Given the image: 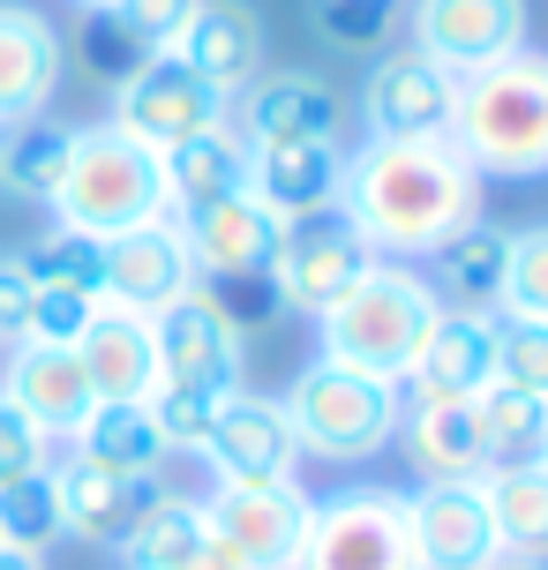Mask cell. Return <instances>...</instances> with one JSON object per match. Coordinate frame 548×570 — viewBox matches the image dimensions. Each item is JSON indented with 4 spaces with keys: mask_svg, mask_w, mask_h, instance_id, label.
Wrapping results in <instances>:
<instances>
[{
    "mask_svg": "<svg viewBox=\"0 0 548 570\" xmlns=\"http://www.w3.org/2000/svg\"><path fill=\"white\" fill-rule=\"evenodd\" d=\"M174 233H180V248H188V263H196V278L233 285V278H263V271H271L286 218H271V210L241 188V196H218V203H203V210H180Z\"/></svg>",
    "mask_w": 548,
    "mask_h": 570,
    "instance_id": "4fadbf2b",
    "label": "cell"
},
{
    "mask_svg": "<svg viewBox=\"0 0 548 570\" xmlns=\"http://www.w3.org/2000/svg\"><path fill=\"white\" fill-rule=\"evenodd\" d=\"M496 383L548 405V323H519V315L496 323Z\"/></svg>",
    "mask_w": 548,
    "mask_h": 570,
    "instance_id": "8d00e7d4",
    "label": "cell"
},
{
    "mask_svg": "<svg viewBox=\"0 0 548 570\" xmlns=\"http://www.w3.org/2000/svg\"><path fill=\"white\" fill-rule=\"evenodd\" d=\"M174 60H188L211 90H248L263 68V16L248 8V0H203L196 16H188V30H180L174 46H166Z\"/></svg>",
    "mask_w": 548,
    "mask_h": 570,
    "instance_id": "7402d4cb",
    "label": "cell"
},
{
    "mask_svg": "<svg viewBox=\"0 0 548 570\" xmlns=\"http://www.w3.org/2000/svg\"><path fill=\"white\" fill-rule=\"evenodd\" d=\"M53 541H68V518H60V473H53V465H30V473H16V481H0V548L46 556Z\"/></svg>",
    "mask_w": 548,
    "mask_h": 570,
    "instance_id": "1f68e13d",
    "label": "cell"
},
{
    "mask_svg": "<svg viewBox=\"0 0 548 570\" xmlns=\"http://www.w3.org/2000/svg\"><path fill=\"white\" fill-rule=\"evenodd\" d=\"M16 271H23L30 285H68V293H98V240L90 233H46L38 248H23L16 256Z\"/></svg>",
    "mask_w": 548,
    "mask_h": 570,
    "instance_id": "d590c367",
    "label": "cell"
},
{
    "mask_svg": "<svg viewBox=\"0 0 548 570\" xmlns=\"http://www.w3.org/2000/svg\"><path fill=\"white\" fill-rule=\"evenodd\" d=\"M120 563L128 570H241L233 548L203 525V503H188V495H158L144 511V525L120 541Z\"/></svg>",
    "mask_w": 548,
    "mask_h": 570,
    "instance_id": "484cf974",
    "label": "cell"
},
{
    "mask_svg": "<svg viewBox=\"0 0 548 570\" xmlns=\"http://www.w3.org/2000/svg\"><path fill=\"white\" fill-rule=\"evenodd\" d=\"M399 23V0H316V30L331 46H383Z\"/></svg>",
    "mask_w": 548,
    "mask_h": 570,
    "instance_id": "ab89813d",
    "label": "cell"
},
{
    "mask_svg": "<svg viewBox=\"0 0 548 570\" xmlns=\"http://www.w3.org/2000/svg\"><path fill=\"white\" fill-rule=\"evenodd\" d=\"M451 142L481 180H534L548 173V53H511L496 68L459 76Z\"/></svg>",
    "mask_w": 548,
    "mask_h": 570,
    "instance_id": "7a4b0ae2",
    "label": "cell"
},
{
    "mask_svg": "<svg viewBox=\"0 0 548 570\" xmlns=\"http://www.w3.org/2000/svg\"><path fill=\"white\" fill-rule=\"evenodd\" d=\"M76 8H114V0H76Z\"/></svg>",
    "mask_w": 548,
    "mask_h": 570,
    "instance_id": "bcb514c9",
    "label": "cell"
},
{
    "mask_svg": "<svg viewBox=\"0 0 548 570\" xmlns=\"http://www.w3.org/2000/svg\"><path fill=\"white\" fill-rule=\"evenodd\" d=\"M0 570H46V556H23V548H0Z\"/></svg>",
    "mask_w": 548,
    "mask_h": 570,
    "instance_id": "ee69618b",
    "label": "cell"
},
{
    "mask_svg": "<svg viewBox=\"0 0 548 570\" xmlns=\"http://www.w3.org/2000/svg\"><path fill=\"white\" fill-rule=\"evenodd\" d=\"M144 405L158 421V435H166V451H203V435L218 421V391H188V383H158Z\"/></svg>",
    "mask_w": 548,
    "mask_h": 570,
    "instance_id": "f35d334b",
    "label": "cell"
},
{
    "mask_svg": "<svg viewBox=\"0 0 548 570\" xmlns=\"http://www.w3.org/2000/svg\"><path fill=\"white\" fill-rule=\"evenodd\" d=\"M496 308L519 315V323H548V226L511 233V256H503V293Z\"/></svg>",
    "mask_w": 548,
    "mask_h": 570,
    "instance_id": "e575fe53",
    "label": "cell"
},
{
    "mask_svg": "<svg viewBox=\"0 0 548 570\" xmlns=\"http://www.w3.org/2000/svg\"><path fill=\"white\" fill-rule=\"evenodd\" d=\"M180 293H196V263H188V248H180L174 218L98 240V301L158 315V308H174Z\"/></svg>",
    "mask_w": 548,
    "mask_h": 570,
    "instance_id": "9a60e30c",
    "label": "cell"
},
{
    "mask_svg": "<svg viewBox=\"0 0 548 570\" xmlns=\"http://www.w3.org/2000/svg\"><path fill=\"white\" fill-rule=\"evenodd\" d=\"M481 503H489L496 548L503 556H526V563H548V465H489L481 473Z\"/></svg>",
    "mask_w": 548,
    "mask_h": 570,
    "instance_id": "83f0119b",
    "label": "cell"
},
{
    "mask_svg": "<svg viewBox=\"0 0 548 570\" xmlns=\"http://www.w3.org/2000/svg\"><path fill=\"white\" fill-rule=\"evenodd\" d=\"M23 323H30V278L16 271V256H0V353L23 345Z\"/></svg>",
    "mask_w": 548,
    "mask_h": 570,
    "instance_id": "7bdbcfd3",
    "label": "cell"
},
{
    "mask_svg": "<svg viewBox=\"0 0 548 570\" xmlns=\"http://www.w3.org/2000/svg\"><path fill=\"white\" fill-rule=\"evenodd\" d=\"M53 473H60V518H68V533L76 541H106V548L128 541L144 525V511L166 495L158 473H98L84 458H68Z\"/></svg>",
    "mask_w": 548,
    "mask_h": 570,
    "instance_id": "ffe728a7",
    "label": "cell"
},
{
    "mask_svg": "<svg viewBox=\"0 0 548 570\" xmlns=\"http://www.w3.org/2000/svg\"><path fill=\"white\" fill-rule=\"evenodd\" d=\"M339 188H346V150L331 142H248V196L271 210V218H316V210H339Z\"/></svg>",
    "mask_w": 548,
    "mask_h": 570,
    "instance_id": "e0dca14e",
    "label": "cell"
},
{
    "mask_svg": "<svg viewBox=\"0 0 548 570\" xmlns=\"http://www.w3.org/2000/svg\"><path fill=\"white\" fill-rule=\"evenodd\" d=\"M375 248L353 233L346 210H316V218H293L278 233V256H271V293H278V308H301V315H323L339 308L353 285L375 271Z\"/></svg>",
    "mask_w": 548,
    "mask_h": 570,
    "instance_id": "52a82bcc",
    "label": "cell"
},
{
    "mask_svg": "<svg viewBox=\"0 0 548 570\" xmlns=\"http://www.w3.org/2000/svg\"><path fill=\"white\" fill-rule=\"evenodd\" d=\"M405 383H413V399H481L496 383V315L443 308L413 353Z\"/></svg>",
    "mask_w": 548,
    "mask_h": 570,
    "instance_id": "d6986e66",
    "label": "cell"
},
{
    "mask_svg": "<svg viewBox=\"0 0 548 570\" xmlns=\"http://www.w3.org/2000/svg\"><path fill=\"white\" fill-rule=\"evenodd\" d=\"M473 421H481V451L489 465H534L548 443V405L511 391V383H489L481 399H473Z\"/></svg>",
    "mask_w": 548,
    "mask_h": 570,
    "instance_id": "d6a6232c",
    "label": "cell"
},
{
    "mask_svg": "<svg viewBox=\"0 0 548 570\" xmlns=\"http://www.w3.org/2000/svg\"><path fill=\"white\" fill-rule=\"evenodd\" d=\"M436 315H443V301L429 293V278H413L399 263H375L339 308L316 315L323 361H339L353 375H375V383H405V368H413V353H421Z\"/></svg>",
    "mask_w": 548,
    "mask_h": 570,
    "instance_id": "277c9868",
    "label": "cell"
},
{
    "mask_svg": "<svg viewBox=\"0 0 548 570\" xmlns=\"http://www.w3.org/2000/svg\"><path fill=\"white\" fill-rule=\"evenodd\" d=\"M76 458L98 473H158L166 435L150 421V405H90L84 428H76Z\"/></svg>",
    "mask_w": 548,
    "mask_h": 570,
    "instance_id": "f1b7e54d",
    "label": "cell"
},
{
    "mask_svg": "<svg viewBox=\"0 0 548 570\" xmlns=\"http://www.w3.org/2000/svg\"><path fill=\"white\" fill-rule=\"evenodd\" d=\"M413 53L473 76L526 53V0H413Z\"/></svg>",
    "mask_w": 548,
    "mask_h": 570,
    "instance_id": "8fae6325",
    "label": "cell"
},
{
    "mask_svg": "<svg viewBox=\"0 0 548 570\" xmlns=\"http://www.w3.org/2000/svg\"><path fill=\"white\" fill-rule=\"evenodd\" d=\"M46 443H53L46 428L0 399V481H16V473H30V465H46Z\"/></svg>",
    "mask_w": 548,
    "mask_h": 570,
    "instance_id": "b9f144b4",
    "label": "cell"
},
{
    "mask_svg": "<svg viewBox=\"0 0 548 570\" xmlns=\"http://www.w3.org/2000/svg\"><path fill=\"white\" fill-rule=\"evenodd\" d=\"M339 210L375 256H436L451 233L481 226V173L451 136L429 142H369L346 158Z\"/></svg>",
    "mask_w": 548,
    "mask_h": 570,
    "instance_id": "6da1fadb",
    "label": "cell"
},
{
    "mask_svg": "<svg viewBox=\"0 0 548 570\" xmlns=\"http://www.w3.org/2000/svg\"><path fill=\"white\" fill-rule=\"evenodd\" d=\"M76 361H84V383L98 405H144L158 391V338H150V315L136 308L98 301L90 331L76 338Z\"/></svg>",
    "mask_w": 548,
    "mask_h": 570,
    "instance_id": "ac0fdd59",
    "label": "cell"
},
{
    "mask_svg": "<svg viewBox=\"0 0 548 570\" xmlns=\"http://www.w3.org/2000/svg\"><path fill=\"white\" fill-rule=\"evenodd\" d=\"M399 435H405V458H413L421 481H481L489 473L473 399H413L399 413Z\"/></svg>",
    "mask_w": 548,
    "mask_h": 570,
    "instance_id": "d4e9b609",
    "label": "cell"
},
{
    "mask_svg": "<svg viewBox=\"0 0 548 570\" xmlns=\"http://www.w3.org/2000/svg\"><path fill=\"white\" fill-rule=\"evenodd\" d=\"M339 120H346L339 90L323 83V76H301V68L248 83V98L233 106V128L248 142H331Z\"/></svg>",
    "mask_w": 548,
    "mask_h": 570,
    "instance_id": "44dd1931",
    "label": "cell"
},
{
    "mask_svg": "<svg viewBox=\"0 0 548 570\" xmlns=\"http://www.w3.org/2000/svg\"><path fill=\"white\" fill-rule=\"evenodd\" d=\"M60 226L90 233V240H114V233L158 226L174 210V188H166V158L150 142L120 136L114 120L106 128H76V158L60 173Z\"/></svg>",
    "mask_w": 548,
    "mask_h": 570,
    "instance_id": "3957f363",
    "label": "cell"
},
{
    "mask_svg": "<svg viewBox=\"0 0 548 570\" xmlns=\"http://www.w3.org/2000/svg\"><path fill=\"white\" fill-rule=\"evenodd\" d=\"M98 315V293H68V285H30V323H23V345H68L90 331Z\"/></svg>",
    "mask_w": 548,
    "mask_h": 570,
    "instance_id": "74e56055",
    "label": "cell"
},
{
    "mask_svg": "<svg viewBox=\"0 0 548 570\" xmlns=\"http://www.w3.org/2000/svg\"><path fill=\"white\" fill-rule=\"evenodd\" d=\"M203 525L233 548L241 570H293V548L309 533L301 481H218L203 495Z\"/></svg>",
    "mask_w": 548,
    "mask_h": 570,
    "instance_id": "9c48e42d",
    "label": "cell"
},
{
    "mask_svg": "<svg viewBox=\"0 0 548 570\" xmlns=\"http://www.w3.org/2000/svg\"><path fill=\"white\" fill-rule=\"evenodd\" d=\"M226 114H233L226 90H211L196 68H188V60H174V53H150L144 68L114 90V128H120V136H136V142H150L158 158H166L174 142L203 136V128H218Z\"/></svg>",
    "mask_w": 548,
    "mask_h": 570,
    "instance_id": "ba28073f",
    "label": "cell"
},
{
    "mask_svg": "<svg viewBox=\"0 0 548 570\" xmlns=\"http://www.w3.org/2000/svg\"><path fill=\"white\" fill-rule=\"evenodd\" d=\"M451 114H459V76H451V68H436V60H421V53L375 60L369 90H361L369 142H429V136H451Z\"/></svg>",
    "mask_w": 548,
    "mask_h": 570,
    "instance_id": "7c38bea8",
    "label": "cell"
},
{
    "mask_svg": "<svg viewBox=\"0 0 548 570\" xmlns=\"http://www.w3.org/2000/svg\"><path fill=\"white\" fill-rule=\"evenodd\" d=\"M541 465H548V443H541Z\"/></svg>",
    "mask_w": 548,
    "mask_h": 570,
    "instance_id": "7dc6e473",
    "label": "cell"
},
{
    "mask_svg": "<svg viewBox=\"0 0 548 570\" xmlns=\"http://www.w3.org/2000/svg\"><path fill=\"white\" fill-rule=\"evenodd\" d=\"M150 338H158V383H188V391H241L248 368V338L226 323V308L211 293H180L174 308L150 315Z\"/></svg>",
    "mask_w": 548,
    "mask_h": 570,
    "instance_id": "30bf717a",
    "label": "cell"
},
{
    "mask_svg": "<svg viewBox=\"0 0 548 570\" xmlns=\"http://www.w3.org/2000/svg\"><path fill=\"white\" fill-rule=\"evenodd\" d=\"M60 60H68V46L38 8H0V128L38 120L53 106Z\"/></svg>",
    "mask_w": 548,
    "mask_h": 570,
    "instance_id": "603a6c76",
    "label": "cell"
},
{
    "mask_svg": "<svg viewBox=\"0 0 548 570\" xmlns=\"http://www.w3.org/2000/svg\"><path fill=\"white\" fill-rule=\"evenodd\" d=\"M293 570H421L405 503L391 488H346L309 503V533L293 548Z\"/></svg>",
    "mask_w": 548,
    "mask_h": 570,
    "instance_id": "8992f818",
    "label": "cell"
},
{
    "mask_svg": "<svg viewBox=\"0 0 548 570\" xmlns=\"http://www.w3.org/2000/svg\"><path fill=\"white\" fill-rule=\"evenodd\" d=\"M489 570H548V563H526V556H496Z\"/></svg>",
    "mask_w": 548,
    "mask_h": 570,
    "instance_id": "f6af8a7d",
    "label": "cell"
},
{
    "mask_svg": "<svg viewBox=\"0 0 548 570\" xmlns=\"http://www.w3.org/2000/svg\"><path fill=\"white\" fill-rule=\"evenodd\" d=\"M399 503H405V533H413L421 570H489L503 556L489 503H481V481H421Z\"/></svg>",
    "mask_w": 548,
    "mask_h": 570,
    "instance_id": "5bb4252c",
    "label": "cell"
},
{
    "mask_svg": "<svg viewBox=\"0 0 548 570\" xmlns=\"http://www.w3.org/2000/svg\"><path fill=\"white\" fill-rule=\"evenodd\" d=\"M166 188H174V210H203V203L248 188V136L233 128V114L166 150Z\"/></svg>",
    "mask_w": 548,
    "mask_h": 570,
    "instance_id": "4316f807",
    "label": "cell"
},
{
    "mask_svg": "<svg viewBox=\"0 0 548 570\" xmlns=\"http://www.w3.org/2000/svg\"><path fill=\"white\" fill-rule=\"evenodd\" d=\"M0 136H8V128H0Z\"/></svg>",
    "mask_w": 548,
    "mask_h": 570,
    "instance_id": "c3c4849f",
    "label": "cell"
},
{
    "mask_svg": "<svg viewBox=\"0 0 548 570\" xmlns=\"http://www.w3.org/2000/svg\"><path fill=\"white\" fill-rule=\"evenodd\" d=\"M203 458H211L218 481H293L301 443H293L286 405L241 383V391L218 399V421H211V435H203Z\"/></svg>",
    "mask_w": 548,
    "mask_h": 570,
    "instance_id": "2e32d148",
    "label": "cell"
},
{
    "mask_svg": "<svg viewBox=\"0 0 548 570\" xmlns=\"http://www.w3.org/2000/svg\"><path fill=\"white\" fill-rule=\"evenodd\" d=\"M0 399L16 405V413H30L46 435H76L84 413L98 405V399H90V383H84L76 345H68V353H60V345H16V353H8V383H0Z\"/></svg>",
    "mask_w": 548,
    "mask_h": 570,
    "instance_id": "cb8c5ba5",
    "label": "cell"
},
{
    "mask_svg": "<svg viewBox=\"0 0 548 570\" xmlns=\"http://www.w3.org/2000/svg\"><path fill=\"white\" fill-rule=\"evenodd\" d=\"M503 256H511V233H489V226H466L451 233L443 248H436V301L443 308H496V293H503Z\"/></svg>",
    "mask_w": 548,
    "mask_h": 570,
    "instance_id": "f546056e",
    "label": "cell"
},
{
    "mask_svg": "<svg viewBox=\"0 0 548 570\" xmlns=\"http://www.w3.org/2000/svg\"><path fill=\"white\" fill-rule=\"evenodd\" d=\"M196 8H203V0H114V16L144 38L150 53H166L180 30H188V16H196Z\"/></svg>",
    "mask_w": 548,
    "mask_h": 570,
    "instance_id": "60d3db41",
    "label": "cell"
},
{
    "mask_svg": "<svg viewBox=\"0 0 548 570\" xmlns=\"http://www.w3.org/2000/svg\"><path fill=\"white\" fill-rule=\"evenodd\" d=\"M68 158H76V128H60L46 114L16 120V136H0V188H16L30 203H53Z\"/></svg>",
    "mask_w": 548,
    "mask_h": 570,
    "instance_id": "4dcf8cb0",
    "label": "cell"
},
{
    "mask_svg": "<svg viewBox=\"0 0 548 570\" xmlns=\"http://www.w3.org/2000/svg\"><path fill=\"white\" fill-rule=\"evenodd\" d=\"M76 60H84V76H98L106 90H120V83H128V76L150 60V46H144L128 23H120L114 8H90L84 30H76Z\"/></svg>",
    "mask_w": 548,
    "mask_h": 570,
    "instance_id": "836d02e7",
    "label": "cell"
},
{
    "mask_svg": "<svg viewBox=\"0 0 548 570\" xmlns=\"http://www.w3.org/2000/svg\"><path fill=\"white\" fill-rule=\"evenodd\" d=\"M286 421H293V443L301 458H331V465H361L375 458L391 435H399V383H375V375H353L339 361H309L293 375L286 399Z\"/></svg>",
    "mask_w": 548,
    "mask_h": 570,
    "instance_id": "5b68a950",
    "label": "cell"
}]
</instances>
